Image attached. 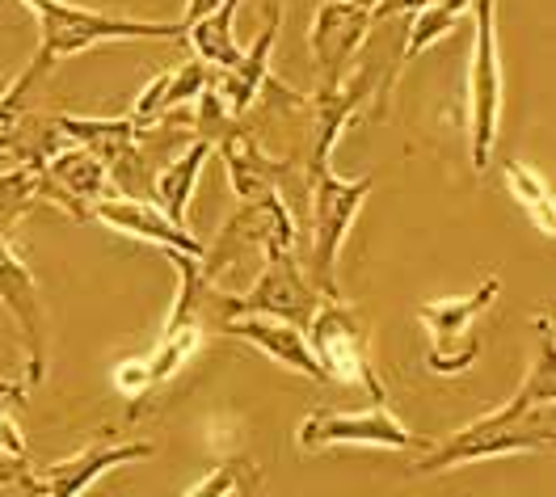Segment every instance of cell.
<instances>
[{
  "instance_id": "d4e9b609",
  "label": "cell",
  "mask_w": 556,
  "mask_h": 497,
  "mask_svg": "<svg viewBox=\"0 0 556 497\" xmlns=\"http://www.w3.org/2000/svg\"><path fill=\"white\" fill-rule=\"evenodd\" d=\"M26 400V392L22 384L13 380H4L0 384V456H30V447H26V434L17 426V405Z\"/></svg>"
},
{
  "instance_id": "6da1fadb",
  "label": "cell",
  "mask_w": 556,
  "mask_h": 497,
  "mask_svg": "<svg viewBox=\"0 0 556 497\" xmlns=\"http://www.w3.org/2000/svg\"><path fill=\"white\" fill-rule=\"evenodd\" d=\"M540 342L535 358L522 375L519 392L497 405L493 413L455 430L452 438L430 443V451L417 460V472H447L464 463L497 460V456H522V451H548L556 438L553 430V400H556V351L553 324L540 317Z\"/></svg>"
},
{
  "instance_id": "7402d4cb",
  "label": "cell",
  "mask_w": 556,
  "mask_h": 497,
  "mask_svg": "<svg viewBox=\"0 0 556 497\" xmlns=\"http://www.w3.org/2000/svg\"><path fill=\"white\" fill-rule=\"evenodd\" d=\"M506 190L515 194V203H519L522 212L531 215V224H535L544 237H553L556 212H553V190H548V181L540 178L531 165H522V161H506Z\"/></svg>"
},
{
  "instance_id": "2e32d148",
  "label": "cell",
  "mask_w": 556,
  "mask_h": 497,
  "mask_svg": "<svg viewBox=\"0 0 556 497\" xmlns=\"http://www.w3.org/2000/svg\"><path fill=\"white\" fill-rule=\"evenodd\" d=\"M215 329L228 333V337H241L249 346H257L266 358H275L278 367H287V371H295V375H308L316 384H325V371H320V362H316L304 329H295V324L275 320V317H224Z\"/></svg>"
},
{
  "instance_id": "8fae6325",
  "label": "cell",
  "mask_w": 556,
  "mask_h": 497,
  "mask_svg": "<svg viewBox=\"0 0 556 497\" xmlns=\"http://www.w3.org/2000/svg\"><path fill=\"white\" fill-rule=\"evenodd\" d=\"M371 26H376L371 0H320L313 30H308V51H313L320 76H325V85H320L325 93L346 85L350 60L363 51Z\"/></svg>"
},
{
  "instance_id": "ba28073f",
  "label": "cell",
  "mask_w": 556,
  "mask_h": 497,
  "mask_svg": "<svg viewBox=\"0 0 556 497\" xmlns=\"http://www.w3.org/2000/svg\"><path fill=\"white\" fill-rule=\"evenodd\" d=\"M497 0H472V60H468V152L472 169L485 174L502 123V60H497Z\"/></svg>"
},
{
  "instance_id": "484cf974",
  "label": "cell",
  "mask_w": 556,
  "mask_h": 497,
  "mask_svg": "<svg viewBox=\"0 0 556 497\" xmlns=\"http://www.w3.org/2000/svg\"><path fill=\"white\" fill-rule=\"evenodd\" d=\"M0 497H42L30 456H0Z\"/></svg>"
},
{
  "instance_id": "52a82bcc",
  "label": "cell",
  "mask_w": 556,
  "mask_h": 497,
  "mask_svg": "<svg viewBox=\"0 0 556 497\" xmlns=\"http://www.w3.org/2000/svg\"><path fill=\"white\" fill-rule=\"evenodd\" d=\"M502 291V279L489 275L485 283L468 295H452V300H434V304H421L417 320L426 324L430 333V346H426V362L434 375H464L477 367L481 358V333L477 324L485 320V313L493 308Z\"/></svg>"
},
{
  "instance_id": "9a60e30c",
  "label": "cell",
  "mask_w": 556,
  "mask_h": 497,
  "mask_svg": "<svg viewBox=\"0 0 556 497\" xmlns=\"http://www.w3.org/2000/svg\"><path fill=\"white\" fill-rule=\"evenodd\" d=\"M152 456H156V443H93L68 460L47 463L38 472V485H42V497H80L89 485H98L105 472L127 468L136 460H152Z\"/></svg>"
},
{
  "instance_id": "ac0fdd59",
  "label": "cell",
  "mask_w": 556,
  "mask_h": 497,
  "mask_svg": "<svg viewBox=\"0 0 556 497\" xmlns=\"http://www.w3.org/2000/svg\"><path fill=\"white\" fill-rule=\"evenodd\" d=\"M55 127H60V136L76 148H85V152H93L98 161L105 165V174H110V165H118L139 140V127L123 114V118H85V114H55Z\"/></svg>"
},
{
  "instance_id": "7a4b0ae2",
  "label": "cell",
  "mask_w": 556,
  "mask_h": 497,
  "mask_svg": "<svg viewBox=\"0 0 556 497\" xmlns=\"http://www.w3.org/2000/svg\"><path fill=\"white\" fill-rule=\"evenodd\" d=\"M38 22V51L26 64L22 80L38 85L47 80L55 64H64L72 55H85L102 42H131V38H181V22H139V17H118L102 9H85L68 0H22Z\"/></svg>"
},
{
  "instance_id": "cb8c5ba5",
  "label": "cell",
  "mask_w": 556,
  "mask_h": 497,
  "mask_svg": "<svg viewBox=\"0 0 556 497\" xmlns=\"http://www.w3.org/2000/svg\"><path fill=\"white\" fill-rule=\"evenodd\" d=\"M253 485H257V463L244 460V456H228L211 472H203L181 497H237L244 489H253Z\"/></svg>"
},
{
  "instance_id": "e0dca14e",
  "label": "cell",
  "mask_w": 556,
  "mask_h": 497,
  "mask_svg": "<svg viewBox=\"0 0 556 497\" xmlns=\"http://www.w3.org/2000/svg\"><path fill=\"white\" fill-rule=\"evenodd\" d=\"M278 30H282V13H270V22L262 26V35L253 38V47L241 51V64L228 72H215V89L228 102L232 118H244L249 110L257 106L262 85L270 80V51H275Z\"/></svg>"
},
{
  "instance_id": "30bf717a",
  "label": "cell",
  "mask_w": 556,
  "mask_h": 497,
  "mask_svg": "<svg viewBox=\"0 0 556 497\" xmlns=\"http://www.w3.org/2000/svg\"><path fill=\"white\" fill-rule=\"evenodd\" d=\"M300 451H320V447H380V451H417L430 447L401 426V418L388 405H371L363 413H313L295 430Z\"/></svg>"
},
{
  "instance_id": "603a6c76",
  "label": "cell",
  "mask_w": 556,
  "mask_h": 497,
  "mask_svg": "<svg viewBox=\"0 0 556 497\" xmlns=\"http://www.w3.org/2000/svg\"><path fill=\"white\" fill-rule=\"evenodd\" d=\"M472 9V0H430L426 9L414 13V30L405 42V60H417L421 51H430L439 38H447V30H455V22Z\"/></svg>"
},
{
  "instance_id": "f1b7e54d",
  "label": "cell",
  "mask_w": 556,
  "mask_h": 497,
  "mask_svg": "<svg viewBox=\"0 0 556 497\" xmlns=\"http://www.w3.org/2000/svg\"><path fill=\"white\" fill-rule=\"evenodd\" d=\"M0 93H4V85H0Z\"/></svg>"
},
{
  "instance_id": "44dd1931",
  "label": "cell",
  "mask_w": 556,
  "mask_h": 497,
  "mask_svg": "<svg viewBox=\"0 0 556 497\" xmlns=\"http://www.w3.org/2000/svg\"><path fill=\"white\" fill-rule=\"evenodd\" d=\"M42 203L38 165H9L0 169V237H13V228Z\"/></svg>"
},
{
  "instance_id": "7c38bea8",
  "label": "cell",
  "mask_w": 556,
  "mask_h": 497,
  "mask_svg": "<svg viewBox=\"0 0 556 497\" xmlns=\"http://www.w3.org/2000/svg\"><path fill=\"white\" fill-rule=\"evenodd\" d=\"M38 181H42V203L76 215V219H89V207L110 194L105 165L76 143H64L55 156H47L38 165Z\"/></svg>"
},
{
  "instance_id": "8992f818",
  "label": "cell",
  "mask_w": 556,
  "mask_h": 497,
  "mask_svg": "<svg viewBox=\"0 0 556 497\" xmlns=\"http://www.w3.org/2000/svg\"><path fill=\"white\" fill-rule=\"evenodd\" d=\"M308 346H313L316 362L325 371V380H338V384H358V388L371 392L376 405H388V392L383 380L376 375V362H371V342H367V320L350 308L346 300H320V308L313 313L308 329H304Z\"/></svg>"
},
{
  "instance_id": "277c9868",
  "label": "cell",
  "mask_w": 556,
  "mask_h": 497,
  "mask_svg": "<svg viewBox=\"0 0 556 497\" xmlns=\"http://www.w3.org/2000/svg\"><path fill=\"white\" fill-rule=\"evenodd\" d=\"M320 291L313 286V279L304 275L295 248H275L262 257L253 286L241 295H224L215 291L207 300V317H215V324L224 317H275L287 320L295 329H308L313 313L320 308Z\"/></svg>"
},
{
  "instance_id": "4fadbf2b",
  "label": "cell",
  "mask_w": 556,
  "mask_h": 497,
  "mask_svg": "<svg viewBox=\"0 0 556 497\" xmlns=\"http://www.w3.org/2000/svg\"><path fill=\"white\" fill-rule=\"evenodd\" d=\"M89 219H98L105 228L143 241V245H156L161 253H186V257H203V241H194V232L186 224H174L169 215L161 212L156 203H143V199H127V194H105L89 207Z\"/></svg>"
},
{
  "instance_id": "83f0119b",
  "label": "cell",
  "mask_w": 556,
  "mask_h": 497,
  "mask_svg": "<svg viewBox=\"0 0 556 497\" xmlns=\"http://www.w3.org/2000/svg\"><path fill=\"white\" fill-rule=\"evenodd\" d=\"M430 0H371V13H376V22L380 17H396V13H417V9H426Z\"/></svg>"
},
{
  "instance_id": "9c48e42d",
  "label": "cell",
  "mask_w": 556,
  "mask_h": 497,
  "mask_svg": "<svg viewBox=\"0 0 556 497\" xmlns=\"http://www.w3.org/2000/svg\"><path fill=\"white\" fill-rule=\"evenodd\" d=\"M0 308L13 317L22 333V392H35L47 380V320H42V295L30 266L22 262V253L13 248L9 237H0Z\"/></svg>"
},
{
  "instance_id": "ffe728a7",
  "label": "cell",
  "mask_w": 556,
  "mask_h": 497,
  "mask_svg": "<svg viewBox=\"0 0 556 497\" xmlns=\"http://www.w3.org/2000/svg\"><path fill=\"white\" fill-rule=\"evenodd\" d=\"M237 9L241 0H219L211 13L186 26V42L194 47V60H203L207 68H237L241 64V42H237Z\"/></svg>"
},
{
  "instance_id": "5b68a950",
  "label": "cell",
  "mask_w": 556,
  "mask_h": 497,
  "mask_svg": "<svg viewBox=\"0 0 556 497\" xmlns=\"http://www.w3.org/2000/svg\"><path fill=\"white\" fill-rule=\"evenodd\" d=\"M371 190L376 178H338L333 169L308 178V232H313L308 270L325 300H338V257Z\"/></svg>"
},
{
  "instance_id": "4316f807",
  "label": "cell",
  "mask_w": 556,
  "mask_h": 497,
  "mask_svg": "<svg viewBox=\"0 0 556 497\" xmlns=\"http://www.w3.org/2000/svg\"><path fill=\"white\" fill-rule=\"evenodd\" d=\"M110 380H114V388L123 392L127 400H143V396L152 392V375H148V358H143V355L118 362Z\"/></svg>"
},
{
  "instance_id": "5bb4252c",
  "label": "cell",
  "mask_w": 556,
  "mask_h": 497,
  "mask_svg": "<svg viewBox=\"0 0 556 497\" xmlns=\"http://www.w3.org/2000/svg\"><path fill=\"white\" fill-rule=\"evenodd\" d=\"M219 156H224V169H228V181H232V190H237V199L249 203V199H266V194H282L278 186L282 178L295 169V161L291 156H270L262 140H257V131L237 118L219 140Z\"/></svg>"
},
{
  "instance_id": "3957f363",
  "label": "cell",
  "mask_w": 556,
  "mask_h": 497,
  "mask_svg": "<svg viewBox=\"0 0 556 497\" xmlns=\"http://www.w3.org/2000/svg\"><path fill=\"white\" fill-rule=\"evenodd\" d=\"M275 248H295V219H291L287 199L282 194L249 199L224 219V228L211 241V248H203L199 275H203V283L219 291L224 279H232L241 270L257 275L262 257L275 253Z\"/></svg>"
},
{
  "instance_id": "d6986e66",
  "label": "cell",
  "mask_w": 556,
  "mask_h": 497,
  "mask_svg": "<svg viewBox=\"0 0 556 497\" xmlns=\"http://www.w3.org/2000/svg\"><path fill=\"white\" fill-rule=\"evenodd\" d=\"M207 156V140H190L177 156H169L161 165V174L152 181V203L169 215L174 224H186V212H190V199H194V186H199V174H203Z\"/></svg>"
}]
</instances>
